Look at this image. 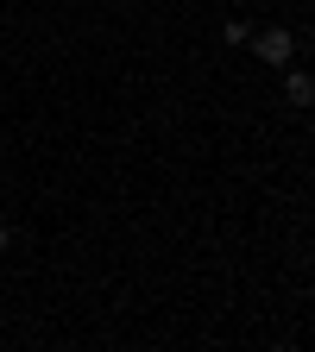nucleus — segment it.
Returning <instances> with one entry per match:
<instances>
[{"mask_svg":"<svg viewBox=\"0 0 315 352\" xmlns=\"http://www.w3.org/2000/svg\"><path fill=\"white\" fill-rule=\"evenodd\" d=\"M246 44L265 69H290V57H296V32H284V25H252Z\"/></svg>","mask_w":315,"mask_h":352,"instance_id":"f257e3e1","label":"nucleus"},{"mask_svg":"<svg viewBox=\"0 0 315 352\" xmlns=\"http://www.w3.org/2000/svg\"><path fill=\"white\" fill-rule=\"evenodd\" d=\"M284 101H290V107H309V101H315L309 69H290V76H284Z\"/></svg>","mask_w":315,"mask_h":352,"instance_id":"f03ea898","label":"nucleus"},{"mask_svg":"<svg viewBox=\"0 0 315 352\" xmlns=\"http://www.w3.org/2000/svg\"><path fill=\"white\" fill-rule=\"evenodd\" d=\"M221 38H227V51H240V44L252 38V25H246V19H227V25H221Z\"/></svg>","mask_w":315,"mask_h":352,"instance_id":"7ed1b4c3","label":"nucleus"},{"mask_svg":"<svg viewBox=\"0 0 315 352\" xmlns=\"http://www.w3.org/2000/svg\"><path fill=\"white\" fill-rule=\"evenodd\" d=\"M7 245H13V227H7V214H0V258H7Z\"/></svg>","mask_w":315,"mask_h":352,"instance_id":"20e7f679","label":"nucleus"}]
</instances>
